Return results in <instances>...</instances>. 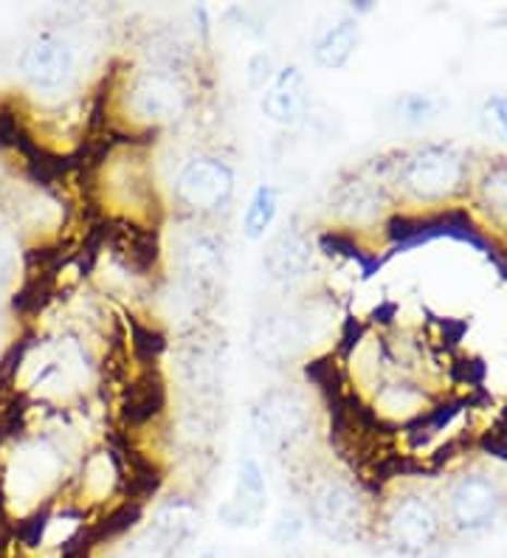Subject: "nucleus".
<instances>
[{
    "label": "nucleus",
    "instance_id": "nucleus-1",
    "mask_svg": "<svg viewBox=\"0 0 507 558\" xmlns=\"http://www.w3.org/2000/svg\"><path fill=\"white\" fill-rule=\"evenodd\" d=\"M304 519L322 536L338 545H352L370 527L359 490L338 477L316 480L304 490Z\"/></svg>",
    "mask_w": 507,
    "mask_h": 558
},
{
    "label": "nucleus",
    "instance_id": "nucleus-2",
    "mask_svg": "<svg viewBox=\"0 0 507 558\" xmlns=\"http://www.w3.org/2000/svg\"><path fill=\"white\" fill-rule=\"evenodd\" d=\"M251 429L265 451H270L274 457H288L307 437L311 415L297 392L270 389L254 403Z\"/></svg>",
    "mask_w": 507,
    "mask_h": 558
},
{
    "label": "nucleus",
    "instance_id": "nucleus-3",
    "mask_svg": "<svg viewBox=\"0 0 507 558\" xmlns=\"http://www.w3.org/2000/svg\"><path fill=\"white\" fill-rule=\"evenodd\" d=\"M386 545L403 556H423L443 536V513L428 497L406 494L386 508L381 519Z\"/></svg>",
    "mask_w": 507,
    "mask_h": 558
},
{
    "label": "nucleus",
    "instance_id": "nucleus-4",
    "mask_svg": "<svg viewBox=\"0 0 507 558\" xmlns=\"http://www.w3.org/2000/svg\"><path fill=\"white\" fill-rule=\"evenodd\" d=\"M466 181V158L454 147L432 144L400 163L398 184L418 201L451 198Z\"/></svg>",
    "mask_w": 507,
    "mask_h": 558
},
{
    "label": "nucleus",
    "instance_id": "nucleus-5",
    "mask_svg": "<svg viewBox=\"0 0 507 558\" xmlns=\"http://www.w3.org/2000/svg\"><path fill=\"white\" fill-rule=\"evenodd\" d=\"M234 186L237 175L231 163L215 156H197L181 167L172 184V195L178 206L192 215H215L231 204Z\"/></svg>",
    "mask_w": 507,
    "mask_h": 558
},
{
    "label": "nucleus",
    "instance_id": "nucleus-6",
    "mask_svg": "<svg viewBox=\"0 0 507 558\" xmlns=\"http://www.w3.org/2000/svg\"><path fill=\"white\" fill-rule=\"evenodd\" d=\"M128 105L133 119L149 124V128H161V124H172L186 117L192 96L181 76L147 69L130 80Z\"/></svg>",
    "mask_w": 507,
    "mask_h": 558
},
{
    "label": "nucleus",
    "instance_id": "nucleus-7",
    "mask_svg": "<svg viewBox=\"0 0 507 558\" xmlns=\"http://www.w3.org/2000/svg\"><path fill=\"white\" fill-rule=\"evenodd\" d=\"M502 511V490L494 480L471 474L448 490L446 517L454 531L480 533L496 522Z\"/></svg>",
    "mask_w": 507,
    "mask_h": 558
},
{
    "label": "nucleus",
    "instance_id": "nucleus-8",
    "mask_svg": "<svg viewBox=\"0 0 507 558\" xmlns=\"http://www.w3.org/2000/svg\"><path fill=\"white\" fill-rule=\"evenodd\" d=\"M304 344H307V325L302 316L288 311L259 316L251 327V353L268 367H285L297 361Z\"/></svg>",
    "mask_w": 507,
    "mask_h": 558
},
{
    "label": "nucleus",
    "instance_id": "nucleus-9",
    "mask_svg": "<svg viewBox=\"0 0 507 558\" xmlns=\"http://www.w3.org/2000/svg\"><path fill=\"white\" fill-rule=\"evenodd\" d=\"M76 71V51L57 35H43L28 43L21 54V74L37 90L65 88Z\"/></svg>",
    "mask_w": 507,
    "mask_h": 558
},
{
    "label": "nucleus",
    "instance_id": "nucleus-10",
    "mask_svg": "<svg viewBox=\"0 0 507 558\" xmlns=\"http://www.w3.org/2000/svg\"><path fill=\"white\" fill-rule=\"evenodd\" d=\"M265 477H263V465L254 460V457H243L240 465H237V480H234V494L220 505V522L226 527H254L259 522L265 511Z\"/></svg>",
    "mask_w": 507,
    "mask_h": 558
},
{
    "label": "nucleus",
    "instance_id": "nucleus-11",
    "mask_svg": "<svg viewBox=\"0 0 507 558\" xmlns=\"http://www.w3.org/2000/svg\"><path fill=\"white\" fill-rule=\"evenodd\" d=\"M178 266H181L183 286H190L201 296L215 291L226 274L224 243L212 238V234H195V238H190L181 245Z\"/></svg>",
    "mask_w": 507,
    "mask_h": 558
},
{
    "label": "nucleus",
    "instance_id": "nucleus-12",
    "mask_svg": "<svg viewBox=\"0 0 507 558\" xmlns=\"http://www.w3.org/2000/svg\"><path fill=\"white\" fill-rule=\"evenodd\" d=\"M259 108L270 122L285 124V128L302 124L307 117V108H311V94H307V82H304L302 71L297 65L279 71L265 88Z\"/></svg>",
    "mask_w": 507,
    "mask_h": 558
},
{
    "label": "nucleus",
    "instance_id": "nucleus-13",
    "mask_svg": "<svg viewBox=\"0 0 507 558\" xmlns=\"http://www.w3.org/2000/svg\"><path fill=\"white\" fill-rule=\"evenodd\" d=\"M263 266L274 282H285V286H288V282H297V279H302L313 266L311 238H307L302 229H297V226H288V229H282V232L268 243Z\"/></svg>",
    "mask_w": 507,
    "mask_h": 558
},
{
    "label": "nucleus",
    "instance_id": "nucleus-14",
    "mask_svg": "<svg viewBox=\"0 0 507 558\" xmlns=\"http://www.w3.org/2000/svg\"><path fill=\"white\" fill-rule=\"evenodd\" d=\"M361 43V26L355 17H341L336 26H330L325 35L316 40L313 48V60L327 71L345 69L350 57L355 54V48Z\"/></svg>",
    "mask_w": 507,
    "mask_h": 558
},
{
    "label": "nucleus",
    "instance_id": "nucleus-15",
    "mask_svg": "<svg viewBox=\"0 0 507 558\" xmlns=\"http://www.w3.org/2000/svg\"><path fill=\"white\" fill-rule=\"evenodd\" d=\"M336 211L350 223H364V220L375 218L381 209V190L370 184V181H347L336 190V201H333Z\"/></svg>",
    "mask_w": 507,
    "mask_h": 558
},
{
    "label": "nucleus",
    "instance_id": "nucleus-16",
    "mask_svg": "<svg viewBox=\"0 0 507 558\" xmlns=\"http://www.w3.org/2000/svg\"><path fill=\"white\" fill-rule=\"evenodd\" d=\"M167 407V389L158 378L147 375L130 384L128 396H124V421L130 423H147Z\"/></svg>",
    "mask_w": 507,
    "mask_h": 558
},
{
    "label": "nucleus",
    "instance_id": "nucleus-17",
    "mask_svg": "<svg viewBox=\"0 0 507 558\" xmlns=\"http://www.w3.org/2000/svg\"><path fill=\"white\" fill-rule=\"evenodd\" d=\"M197 519H201V513H197V508L190 499H169L167 505L158 508L149 527L161 533V536H167L169 542L181 545V542H186L195 533Z\"/></svg>",
    "mask_w": 507,
    "mask_h": 558
},
{
    "label": "nucleus",
    "instance_id": "nucleus-18",
    "mask_svg": "<svg viewBox=\"0 0 507 558\" xmlns=\"http://www.w3.org/2000/svg\"><path fill=\"white\" fill-rule=\"evenodd\" d=\"M279 206V192L268 184H259L257 192L251 195L249 209L243 215V232L249 240L265 238V232L270 229L274 218H277Z\"/></svg>",
    "mask_w": 507,
    "mask_h": 558
},
{
    "label": "nucleus",
    "instance_id": "nucleus-19",
    "mask_svg": "<svg viewBox=\"0 0 507 558\" xmlns=\"http://www.w3.org/2000/svg\"><path fill=\"white\" fill-rule=\"evenodd\" d=\"M176 542H169L167 536H161L153 527H144V531L133 533L122 545V550L116 553V558H172L176 556Z\"/></svg>",
    "mask_w": 507,
    "mask_h": 558
},
{
    "label": "nucleus",
    "instance_id": "nucleus-20",
    "mask_svg": "<svg viewBox=\"0 0 507 558\" xmlns=\"http://www.w3.org/2000/svg\"><path fill=\"white\" fill-rule=\"evenodd\" d=\"M183 378L195 392H212L217 387V364L215 355L203 348H195L183 359Z\"/></svg>",
    "mask_w": 507,
    "mask_h": 558
},
{
    "label": "nucleus",
    "instance_id": "nucleus-21",
    "mask_svg": "<svg viewBox=\"0 0 507 558\" xmlns=\"http://www.w3.org/2000/svg\"><path fill=\"white\" fill-rule=\"evenodd\" d=\"M482 198H485L487 209H494L496 215H507V163H499L487 172L482 181Z\"/></svg>",
    "mask_w": 507,
    "mask_h": 558
},
{
    "label": "nucleus",
    "instance_id": "nucleus-22",
    "mask_svg": "<svg viewBox=\"0 0 507 558\" xmlns=\"http://www.w3.org/2000/svg\"><path fill=\"white\" fill-rule=\"evenodd\" d=\"M398 113L403 122L409 124H418L423 122V119H428L434 113V102L428 99V96H420V94H412V96H403L398 105Z\"/></svg>",
    "mask_w": 507,
    "mask_h": 558
},
{
    "label": "nucleus",
    "instance_id": "nucleus-23",
    "mask_svg": "<svg viewBox=\"0 0 507 558\" xmlns=\"http://www.w3.org/2000/svg\"><path fill=\"white\" fill-rule=\"evenodd\" d=\"M274 62H270V57L268 54H263V51H259V54H254L251 57V62H249V85L254 90H263V88H268L270 82H274Z\"/></svg>",
    "mask_w": 507,
    "mask_h": 558
},
{
    "label": "nucleus",
    "instance_id": "nucleus-24",
    "mask_svg": "<svg viewBox=\"0 0 507 558\" xmlns=\"http://www.w3.org/2000/svg\"><path fill=\"white\" fill-rule=\"evenodd\" d=\"M17 138H23L17 117H14L12 110L0 108V150H7V147H17Z\"/></svg>",
    "mask_w": 507,
    "mask_h": 558
},
{
    "label": "nucleus",
    "instance_id": "nucleus-25",
    "mask_svg": "<svg viewBox=\"0 0 507 558\" xmlns=\"http://www.w3.org/2000/svg\"><path fill=\"white\" fill-rule=\"evenodd\" d=\"M302 531H304L302 517H282L277 524V531H274V538H277L279 545H291V542H297Z\"/></svg>",
    "mask_w": 507,
    "mask_h": 558
},
{
    "label": "nucleus",
    "instance_id": "nucleus-26",
    "mask_svg": "<svg viewBox=\"0 0 507 558\" xmlns=\"http://www.w3.org/2000/svg\"><path fill=\"white\" fill-rule=\"evenodd\" d=\"M482 449L491 451L494 457H502V460H507V432L505 429H491L485 437H482Z\"/></svg>",
    "mask_w": 507,
    "mask_h": 558
},
{
    "label": "nucleus",
    "instance_id": "nucleus-27",
    "mask_svg": "<svg viewBox=\"0 0 507 558\" xmlns=\"http://www.w3.org/2000/svg\"><path fill=\"white\" fill-rule=\"evenodd\" d=\"M485 113H487V119L494 122V128L507 138V99H502V96L491 99L485 108Z\"/></svg>",
    "mask_w": 507,
    "mask_h": 558
},
{
    "label": "nucleus",
    "instance_id": "nucleus-28",
    "mask_svg": "<svg viewBox=\"0 0 507 558\" xmlns=\"http://www.w3.org/2000/svg\"><path fill=\"white\" fill-rule=\"evenodd\" d=\"M12 266H14V257H12V248H9L3 240H0V286L12 277Z\"/></svg>",
    "mask_w": 507,
    "mask_h": 558
},
{
    "label": "nucleus",
    "instance_id": "nucleus-29",
    "mask_svg": "<svg viewBox=\"0 0 507 558\" xmlns=\"http://www.w3.org/2000/svg\"><path fill=\"white\" fill-rule=\"evenodd\" d=\"M197 558H226V553H220V550H206V553H201V556Z\"/></svg>",
    "mask_w": 507,
    "mask_h": 558
},
{
    "label": "nucleus",
    "instance_id": "nucleus-30",
    "mask_svg": "<svg viewBox=\"0 0 507 558\" xmlns=\"http://www.w3.org/2000/svg\"><path fill=\"white\" fill-rule=\"evenodd\" d=\"M7 517V499H3V490H0V522Z\"/></svg>",
    "mask_w": 507,
    "mask_h": 558
},
{
    "label": "nucleus",
    "instance_id": "nucleus-31",
    "mask_svg": "<svg viewBox=\"0 0 507 558\" xmlns=\"http://www.w3.org/2000/svg\"><path fill=\"white\" fill-rule=\"evenodd\" d=\"M426 558H439V556H426Z\"/></svg>",
    "mask_w": 507,
    "mask_h": 558
}]
</instances>
